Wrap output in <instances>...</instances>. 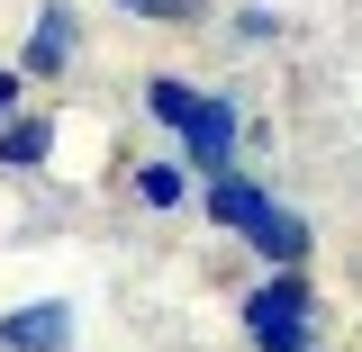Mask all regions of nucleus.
<instances>
[{
  "label": "nucleus",
  "instance_id": "obj_1",
  "mask_svg": "<svg viewBox=\"0 0 362 352\" xmlns=\"http://www.w3.org/2000/svg\"><path fill=\"white\" fill-rule=\"evenodd\" d=\"M245 325H254V344H263V352H308V280H299V262L254 289Z\"/></svg>",
  "mask_w": 362,
  "mask_h": 352
},
{
  "label": "nucleus",
  "instance_id": "obj_2",
  "mask_svg": "<svg viewBox=\"0 0 362 352\" xmlns=\"http://www.w3.org/2000/svg\"><path fill=\"white\" fill-rule=\"evenodd\" d=\"M181 145H190V163L226 172V145H235V109H226V99H190V118H181Z\"/></svg>",
  "mask_w": 362,
  "mask_h": 352
},
{
  "label": "nucleus",
  "instance_id": "obj_3",
  "mask_svg": "<svg viewBox=\"0 0 362 352\" xmlns=\"http://www.w3.org/2000/svg\"><path fill=\"white\" fill-rule=\"evenodd\" d=\"M73 344V308H18L0 316V352H64Z\"/></svg>",
  "mask_w": 362,
  "mask_h": 352
},
{
  "label": "nucleus",
  "instance_id": "obj_4",
  "mask_svg": "<svg viewBox=\"0 0 362 352\" xmlns=\"http://www.w3.org/2000/svg\"><path fill=\"white\" fill-rule=\"evenodd\" d=\"M245 235H254V244H263L281 271H290V262H308V217H290V208H272V199H263V217L245 226Z\"/></svg>",
  "mask_w": 362,
  "mask_h": 352
},
{
  "label": "nucleus",
  "instance_id": "obj_5",
  "mask_svg": "<svg viewBox=\"0 0 362 352\" xmlns=\"http://www.w3.org/2000/svg\"><path fill=\"white\" fill-rule=\"evenodd\" d=\"M64 54H73V9H64V0H45L37 37H28V73H64Z\"/></svg>",
  "mask_w": 362,
  "mask_h": 352
},
{
  "label": "nucleus",
  "instance_id": "obj_6",
  "mask_svg": "<svg viewBox=\"0 0 362 352\" xmlns=\"http://www.w3.org/2000/svg\"><path fill=\"white\" fill-rule=\"evenodd\" d=\"M209 217H226L235 235H245V226L263 217V190H254V181H226V172H209Z\"/></svg>",
  "mask_w": 362,
  "mask_h": 352
},
{
  "label": "nucleus",
  "instance_id": "obj_7",
  "mask_svg": "<svg viewBox=\"0 0 362 352\" xmlns=\"http://www.w3.org/2000/svg\"><path fill=\"white\" fill-rule=\"evenodd\" d=\"M45 145H54L45 118H0V163H18V172H28V163H45Z\"/></svg>",
  "mask_w": 362,
  "mask_h": 352
},
{
  "label": "nucleus",
  "instance_id": "obj_8",
  "mask_svg": "<svg viewBox=\"0 0 362 352\" xmlns=\"http://www.w3.org/2000/svg\"><path fill=\"white\" fill-rule=\"evenodd\" d=\"M145 109H154L163 127H181V118H190V90H181V82H154V90H145Z\"/></svg>",
  "mask_w": 362,
  "mask_h": 352
},
{
  "label": "nucleus",
  "instance_id": "obj_9",
  "mask_svg": "<svg viewBox=\"0 0 362 352\" xmlns=\"http://www.w3.org/2000/svg\"><path fill=\"white\" fill-rule=\"evenodd\" d=\"M145 199H154V208H173V199H181V172H173V163H154V172H145Z\"/></svg>",
  "mask_w": 362,
  "mask_h": 352
},
{
  "label": "nucleus",
  "instance_id": "obj_10",
  "mask_svg": "<svg viewBox=\"0 0 362 352\" xmlns=\"http://www.w3.org/2000/svg\"><path fill=\"white\" fill-rule=\"evenodd\" d=\"M136 18H190V0H127Z\"/></svg>",
  "mask_w": 362,
  "mask_h": 352
},
{
  "label": "nucleus",
  "instance_id": "obj_11",
  "mask_svg": "<svg viewBox=\"0 0 362 352\" xmlns=\"http://www.w3.org/2000/svg\"><path fill=\"white\" fill-rule=\"evenodd\" d=\"M9 109H18V73H0V118H9Z\"/></svg>",
  "mask_w": 362,
  "mask_h": 352
}]
</instances>
